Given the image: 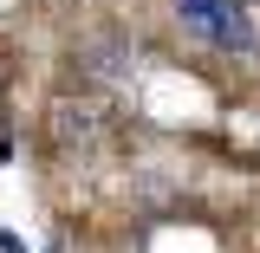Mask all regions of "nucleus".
<instances>
[{"label":"nucleus","mask_w":260,"mask_h":253,"mask_svg":"<svg viewBox=\"0 0 260 253\" xmlns=\"http://www.w3.org/2000/svg\"><path fill=\"white\" fill-rule=\"evenodd\" d=\"M78 71H85L91 85H130V71H137V46H130L124 32H98L91 46L78 52Z\"/></svg>","instance_id":"nucleus-3"},{"label":"nucleus","mask_w":260,"mask_h":253,"mask_svg":"<svg viewBox=\"0 0 260 253\" xmlns=\"http://www.w3.org/2000/svg\"><path fill=\"white\" fill-rule=\"evenodd\" d=\"M0 253H26V247H20V240H13V234H0Z\"/></svg>","instance_id":"nucleus-4"},{"label":"nucleus","mask_w":260,"mask_h":253,"mask_svg":"<svg viewBox=\"0 0 260 253\" xmlns=\"http://www.w3.org/2000/svg\"><path fill=\"white\" fill-rule=\"evenodd\" d=\"M176 20L202 39V46H215V52H254V20H247V7H234V0H176Z\"/></svg>","instance_id":"nucleus-2"},{"label":"nucleus","mask_w":260,"mask_h":253,"mask_svg":"<svg viewBox=\"0 0 260 253\" xmlns=\"http://www.w3.org/2000/svg\"><path fill=\"white\" fill-rule=\"evenodd\" d=\"M46 136L59 150H98L111 136V104L98 91H59L52 111H46Z\"/></svg>","instance_id":"nucleus-1"}]
</instances>
